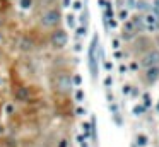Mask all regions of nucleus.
Returning <instances> with one entry per match:
<instances>
[{"label": "nucleus", "mask_w": 159, "mask_h": 147, "mask_svg": "<svg viewBox=\"0 0 159 147\" xmlns=\"http://www.w3.org/2000/svg\"><path fill=\"white\" fill-rule=\"evenodd\" d=\"M62 22V12L58 7H50L39 15V26L45 29H57Z\"/></svg>", "instance_id": "obj_2"}, {"label": "nucleus", "mask_w": 159, "mask_h": 147, "mask_svg": "<svg viewBox=\"0 0 159 147\" xmlns=\"http://www.w3.org/2000/svg\"><path fill=\"white\" fill-rule=\"evenodd\" d=\"M2 84H3V79H2V75H0V87H2Z\"/></svg>", "instance_id": "obj_26"}, {"label": "nucleus", "mask_w": 159, "mask_h": 147, "mask_svg": "<svg viewBox=\"0 0 159 147\" xmlns=\"http://www.w3.org/2000/svg\"><path fill=\"white\" fill-rule=\"evenodd\" d=\"M0 27H2V19H0Z\"/></svg>", "instance_id": "obj_27"}, {"label": "nucleus", "mask_w": 159, "mask_h": 147, "mask_svg": "<svg viewBox=\"0 0 159 147\" xmlns=\"http://www.w3.org/2000/svg\"><path fill=\"white\" fill-rule=\"evenodd\" d=\"M80 82H82L80 75H74V77H72V84H75V86H80Z\"/></svg>", "instance_id": "obj_17"}, {"label": "nucleus", "mask_w": 159, "mask_h": 147, "mask_svg": "<svg viewBox=\"0 0 159 147\" xmlns=\"http://www.w3.org/2000/svg\"><path fill=\"white\" fill-rule=\"evenodd\" d=\"M19 50L24 51V53H31L34 50V39L29 38V36H22L21 41H19Z\"/></svg>", "instance_id": "obj_9"}, {"label": "nucleus", "mask_w": 159, "mask_h": 147, "mask_svg": "<svg viewBox=\"0 0 159 147\" xmlns=\"http://www.w3.org/2000/svg\"><path fill=\"white\" fill-rule=\"evenodd\" d=\"M139 63H140L142 69H152V67H158L159 65V50L158 48H147V50L140 55Z\"/></svg>", "instance_id": "obj_5"}, {"label": "nucleus", "mask_w": 159, "mask_h": 147, "mask_svg": "<svg viewBox=\"0 0 159 147\" xmlns=\"http://www.w3.org/2000/svg\"><path fill=\"white\" fill-rule=\"evenodd\" d=\"M75 99H77L79 103L84 99V91H82V89H77V92H75Z\"/></svg>", "instance_id": "obj_15"}, {"label": "nucleus", "mask_w": 159, "mask_h": 147, "mask_svg": "<svg viewBox=\"0 0 159 147\" xmlns=\"http://www.w3.org/2000/svg\"><path fill=\"white\" fill-rule=\"evenodd\" d=\"M34 5V0H19V7L22 10H31Z\"/></svg>", "instance_id": "obj_11"}, {"label": "nucleus", "mask_w": 159, "mask_h": 147, "mask_svg": "<svg viewBox=\"0 0 159 147\" xmlns=\"http://www.w3.org/2000/svg\"><path fill=\"white\" fill-rule=\"evenodd\" d=\"M82 127H84V132H86V135H89V132H91V125H89V123H84Z\"/></svg>", "instance_id": "obj_19"}, {"label": "nucleus", "mask_w": 159, "mask_h": 147, "mask_svg": "<svg viewBox=\"0 0 159 147\" xmlns=\"http://www.w3.org/2000/svg\"><path fill=\"white\" fill-rule=\"evenodd\" d=\"M29 98H31V91H29V87L21 86V87H17V89L14 91V99H15V101L26 103V101H29Z\"/></svg>", "instance_id": "obj_8"}, {"label": "nucleus", "mask_w": 159, "mask_h": 147, "mask_svg": "<svg viewBox=\"0 0 159 147\" xmlns=\"http://www.w3.org/2000/svg\"><path fill=\"white\" fill-rule=\"evenodd\" d=\"M80 48H82V46H80V43H77V45H75V51H80Z\"/></svg>", "instance_id": "obj_24"}, {"label": "nucleus", "mask_w": 159, "mask_h": 147, "mask_svg": "<svg viewBox=\"0 0 159 147\" xmlns=\"http://www.w3.org/2000/svg\"><path fill=\"white\" fill-rule=\"evenodd\" d=\"M55 86H57V91L58 92H62V94H69L70 91H72V75H69V74H60L58 77H57V82H55Z\"/></svg>", "instance_id": "obj_7"}, {"label": "nucleus", "mask_w": 159, "mask_h": 147, "mask_svg": "<svg viewBox=\"0 0 159 147\" xmlns=\"http://www.w3.org/2000/svg\"><path fill=\"white\" fill-rule=\"evenodd\" d=\"M12 111H14V108H12V106H10V104H9V106H7V113H9V115H10V113H12Z\"/></svg>", "instance_id": "obj_23"}, {"label": "nucleus", "mask_w": 159, "mask_h": 147, "mask_svg": "<svg viewBox=\"0 0 159 147\" xmlns=\"http://www.w3.org/2000/svg\"><path fill=\"white\" fill-rule=\"evenodd\" d=\"M142 17V26H144V31L147 33H154L159 29V10H156L154 7L147 12H142L140 14Z\"/></svg>", "instance_id": "obj_4"}, {"label": "nucleus", "mask_w": 159, "mask_h": 147, "mask_svg": "<svg viewBox=\"0 0 159 147\" xmlns=\"http://www.w3.org/2000/svg\"><path fill=\"white\" fill-rule=\"evenodd\" d=\"M67 43H69V34H67L65 29L57 27V29L51 31V34H50V45L55 50H63L67 46Z\"/></svg>", "instance_id": "obj_6"}, {"label": "nucleus", "mask_w": 159, "mask_h": 147, "mask_svg": "<svg viewBox=\"0 0 159 147\" xmlns=\"http://www.w3.org/2000/svg\"><path fill=\"white\" fill-rule=\"evenodd\" d=\"M139 33H144V26H142V17L140 14L134 15V17H128L125 21V26H123V38L130 39L134 36H137Z\"/></svg>", "instance_id": "obj_3"}, {"label": "nucleus", "mask_w": 159, "mask_h": 147, "mask_svg": "<svg viewBox=\"0 0 159 147\" xmlns=\"http://www.w3.org/2000/svg\"><path fill=\"white\" fill-rule=\"evenodd\" d=\"M106 86H108V87L111 86V77H106Z\"/></svg>", "instance_id": "obj_22"}, {"label": "nucleus", "mask_w": 159, "mask_h": 147, "mask_svg": "<svg viewBox=\"0 0 159 147\" xmlns=\"http://www.w3.org/2000/svg\"><path fill=\"white\" fill-rule=\"evenodd\" d=\"M137 140H139V146H146V144H147V139H146L144 135H139Z\"/></svg>", "instance_id": "obj_18"}, {"label": "nucleus", "mask_w": 159, "mask_h": 147, "mask_svg": "<svg viewBox=\"0 0 159 147\" xmlns=\"http://www.w3.org/2000/svg\"><path fill=\"white\" fill-rule=\"evenodd\" d=\"M72 7H74V10H80V9H82V2H80V0H75V2L72 3Z\"/></svg>", "instance_id": "obj_16"}, {"label": "nucleus", "mask_w": 159, "mask_h": 147, "mask_svg": "<svg viewBox=\"0 0 159 147\" xmlns=\"http://www.w3.org/2000/svg\"><path fill=\"white\" fill-rule=\"evenodd\" d=\"M149 84H154L159 79V65L158 67H152V69H146V77H144Z\"/></svg>", "instance_id": "obj_10"}, {"label": "nucleus", "mask_w": 159, "mask_h": 147, "mask_svg": "<svg viewBox=\"0 0 159 147\" xmlns=\"http://www.w3.org/2000/svg\"><path fill=\"white\" fill-rule=\"evenodd\" d=\"M118 17H120L122 21H127V19H128V10H127V9H120Z\"/></svg>", "instance_id": "obj_13"}, {"label": "nucleus", "mask_w": 159, "mask_h": 147, "mask_svg": "<svg viewBox=\"0 0 159 147\" xmlns=\"http://www.w3.org/2000/svg\"><path fill=\"white\" fill-rule=\"evenodd\" d=\"M67 146V144H65V140H62V142H60V147H65Z\"/></svg>", "instance_id": "obj_25"}, {"label": "nucleus", "mask_w": 159, "mask_h": 147, "mask_svg": "<svg viewBox=\"0 0 159 147\" xmlns=\"http://www.w3.org/2000/svg\"><path fill=\"white\" fill-rule=\"evenodd\" d=\"M87 65H89V72H91V77L92 80L98 79V70H99V38L98 34L92 36V41H91V46H89V53H87Z\"/></svg>", "instance_id": "obj_1"}, {"label": "nucleus", "mask_w": 159, "mask_h": 147, "mask_svg": "<svg viewBox=\"0 0 159 147\" xmlns=\"http://www.w3.org/2000/svg\"><path fill=\"white\" fill-rule=\"evenodd\" d=\"M62 3H63V7H70V0H62Z\"/></svg>", "instance_id": "obj_20"}, {"label": "nucleus", "mask_w": 159, "mask_h": 147, "mask_svg": "<svg viewBox=\"0 0 159 147\" xmlns=\"http://www.w3.org/2000/svg\"><path fill=\"white\" fill-rule=\"evenodd\" d=\"M113 46H115V48H118V46H120V43H118V39H113Z\"/></svg>", "instance_id": "obj_21"}, {"label": "nucleus", "mask_w": 159, "mask_h": 147, "mask_svg": "<svg viewBox=\"0 0 159 147\" xmlns=\"http://www.w3.org/2000/svg\"><path fill=\"white\" fill-rule=\"evenodd\" d=\"M86 31H87V27H86V26H79V27H77V36H79V38L86 36Z\"/></svg>", "instance_id": "obj_14"}, {"label": "nucleus", "mask_w": 159, "mask_h": 147, "mask_svg": "<svg viewBox=\"0 0 159 147\" xmlns=\"http://www.w3.org/2000/svg\"><path fill=\"white\" fill-rule=\"evenodd\" d=\"M65 19H67V26H69V27H75V17H74L72 14H69Z\"/></svg>", "instance_id": "obj_12"}]
</instances>
